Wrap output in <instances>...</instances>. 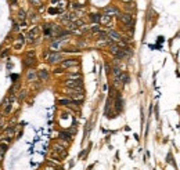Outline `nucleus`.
Masks as SVG:
<instances>
[{
    "label": "nucleus",
    "mask_w": 180,
    "mask_h": 170,
    "mask_svg": "<svg viewBox=\"0 0 180 170\" xmlns=\"http://www.w3.org/2000/svg\"><path fill=\"white\" fill-rule=\"evenodd\" d=\"M10 1V4L11 6H14V4H18V0H8Z\"/></svg>",
    "instance_id": "obj_32"
},
{
    "label": "nucleus",
    "mask_w": 180,
    "mask_h": 170,
    "mask_svg": "<svg viewBox=\"0 0 180 170\" xmlns=\"http://www.w3.org/2000/svg\"><path fill=\"white\" fill-rule=\"evenodd\" d=\"M25 77H26L28 82H35V80H38V73H36V71L32 68V69H28L25 72Z\"/></svg>",
    "instance_id": "obj_12"
},
{
    "label": "nucleus",
    "mask_w": 180,
    "mask_h": 170,
    "mask_svg": "<svg viewBox=\"0 0 180 170\" xmlns=\"http://www.w3.org/2000/svg\"><path fill=\"white\" fill-rule=\"evenodd\" d=\"M64 86L67 89H71V90H83V82H82V79H78V80H69V79H67L64 82Z\"/></svg>",
    "instance_id": "obj_4"
},
{
    "label": "nucleus",
    "mask_w": 180,
    "mask_h": 170,
    "mask_svg": "<svg viewBox=\"0 0 180 170\" xmlns=\"http://www.w3.org/2000/svg\"><path fill=\"white\" fill-rule=\"evenodd\" d=\"M118 19L125 26H129V28H132V25H133V17H132V13H121V14L118 15Z\"/></svg>",
    "instance_id": "obj_5"
},
{
    "label": "nucleus",
    "mask_w": 180,
    "mask_h": 170,
    "mask_svg": "<svg viewBox=\"0 0 180 170\" xmlns=\"http://www.w3.org/2000/svg\"><path fill=\"white\" fill-rule=\"evenodd\" d=\"M104 14H107V15H119L121 14V11H119V8L115 7V6H107V7L104 8Z\"/></svg>",
    "instance_id": "obj_9"
},
{
    "label": "nucleus",
    "mask_w": 180,
    "mask_h": 170,
    "mask_svg": "<svg viewBox=\"0 0 180 170\" xmlns=\"http://www.w3.org/2000/svg\"><path fill=\"white\" fill-rule=\"evenodd\" d=\"M17 19L18 21H21V22H24V21H26L28 19V14H26V11L25 10H18V13H17Z\"/></svg>",
    "instance_id": "obj_15"
},
{
    "label": "nucleus",
    "mask_w": 180,
    "mask_h": 170,
    "mask_svg": "<svg viewBox=\"0 0 180 170\" xmlns=\"http://www.w3.org/2000/svg\"><path fill=\"white\" fill-rule=\"evenodd\" d=\"M72 134H71L68 130L67 132H60L58 133V140H63V141H67V142H69L71 144V141H72Z\"/></svg>",
    "instance_id": "obj_13"
},
{
    "label": "nucleus",
    "mask_w": 180,
    "mask_h": 170,
    "mask_svg": "<svg viewBox=\"0 0 180 170\" xmlns=\"http://www.w3.org/2000/svg\"><path fill=\"white\" fill-rule=\"evenodd\" d=\"M63 60H64V55H63V53H60V51H50L49 55L46 57V62L50 64V65H57V64H60Z\"/></svg>",
    "instance_id": "obj_3"
},
{
    "label": "nucleus",
    "mask_w": 180,
    "mask_h": 170,
    "mask_svg": "<svg viewBox=\"0 0 180 170\" xmlns=\"http://www.w3.org/2000/svg\"><path fill=\"white\" fill-rule=\"evenodd\" d=\"M0 167H1V165H0Z\"/></svg>",
    "instance_id": "obj_35"
},
{
    "label": "nucleus",
    "mask_w": 180,
    "mask_h": 170,
    "mask_svg": "<svg viewBox=\"0 0 180 170\" xmlns=\"http://www.w3.org/2000/svg\"><path fill=\"white\" fill-rule=\"evenodd\" d=\"M71 7L73 8V10H80V8H83V4H79V3H72V4H71Z\"/></svg>",
    "instance_id": "obj_27"
},
{
    "label": "nucleus",
    "mask_w": 180,
    "mask_h": 170,
    "mask_svg": "<svg viewBox=\"0 0 180 170\" xmlns=\"http://www.w3.org/2000/svg\"><path fill=\"white\" fill-rule=\"evenodd\" d=\"M28 19H31V21H36V19H38V14H36V13H31V14L28 15Z\"/></svg>",
    "instance_id": "obj_28"
},
{
    "label": "nucleus",
    "mask_w": 180,
    "mask_h": 170,
    "mask_svg": "<svg viewBox=\"0 0 180 170\" xmlns=\"http://www.w3.org/2000/svg\"><path fill=\"white\" fill-rule=\"evenodd\" d=\"M40 42V28L39 26H33L32 29L28 31V33L25 35V43L31 44V46H35Z\"/></svg>",
    "instance_id": "obj_1"
},
{
    "label": "nucleus",
    "mask_w": 180,
    "mask_h": 170,
    "mask_svg": "<svg viewBox=\"0 0 180 170\" xmlns=\"http://www.w3.org/2000/svg\"><path fill=\"white\" fill-rule=\"evenodd\" d=\"M67 79L69 80H78V79H82V75L79 72H67Z\"/></svg>",
    "instance_id": "obj_16"
},
{
    "label": "nucleus",
    "mask_w": 180,
    "mask_h": 170,
    "mask_svg": "<svg viewBox=\"0 0 180 170\" xmlns=\"http://www.w3.org/2000/svg\"><path fill=\"white\" fill-rule=\"evenodd\" d=\"M119 51H121V47L118 46V43H112V44H110V53L112 55H117Z\"/></svg>",
    "instance_id": "obj_18"
},
{
    "label": "nucleus",
    "mask_w": 180,
    "mask_h": 170,
    "mask_svg": "<svg viewBox=\"0 0 180 170\" xmlns=\"http://www.w3.org/2000/svg\"><path fill=\"white\" fill-rule=\"evenodd\" d=\"M122 1H125V3H132V0H122Z\"/></svg>",
    "instance_id": "obj_34"
},
{
    "label": "nucleus",
    "mask_w": 180,
    "mask_h": 170,
    "mask_svg": "<svg viewBox=\"0 0 180 170\" xmlns=\"http://www.w3.org/2000/svg\"><path fill=\"white\" fill-rule=\"evenodd\" d=\"M72 67H79V60L76 58H65L60 62V68L63 69H69Z\"/></svg>",
    "instance_id": "obj_6"
},
{
    "label": "nucleus",
    "mask_w": 180,
    "mask_h": 170,
    "mask_svg": "<svg viewBox=\"0 0 180 170\" xmlns=\"http://www.w3.org/2000/svg\"><path fill=\"white\" fill-rule=\"evenodd\" d=\"M36 62H38V60H36L35 50H29V51L25 53V57H24V60H22V65L25 69H26V68H28V69H32V68L36 65Z\"/></svg>",
    "instance_id": "obj_2"
},
{
    "label": "nucleus",
    "mask_w": 180,
    "mask_h": 170,
    "mask_svg": "<svg viewBox=\"0 0 180 170\" xmlns=\"http://www.w3.org/2000/svg\"><path fill=\"white\" fill-rule=\"evenodd\" d=\"M25 95H26V91H25V90L18 91V93H17V100H18V101H22L24 98H25Z\"/></svg>",
    "instance_id": "obj_23"
},
{
    "label": "nucleus",
    "mask_w": 180,
    "mask_h": 170,
    "mask_svg": "<svg viewBox=\"0 0 180 170\" xmlns=\"http://www.w3.org/2000/svg\"><path fill=\"white\" fill-rule=\"evenodd\" d=\"M96 35H97V39H98V40H107V39H108L107 31H98Z\"/></svg>",
    "instance_id": "obj_20"
},
{
    "label": "nucleus",
    "mask_w": 180,
    "mask_h": 170,
    "mask_svg": "<svg viewBox=\"0 0 180 170\" xmlns=\"http://www.w3.org/2000/svg\"><path fill=\"white\" fill-rule=\"evenodd\" d=\"M20 28H21V26H20V24L14 22V24H13V29H11V32H13V33H18V32H20Z\"/></svg>",
    "instance_id": "obj_25"
},
{
    "label": "nucleus",
    "mask_w": 180,
    "mask_h": 170,
    "mask_svg": "<svg viewBox=\"0 0 180 170\" xmlns=\"http://www.w3.org/2000/svg\"><path fill=\"white\" fill-rule=\"evenodd\" d=\"M100 15L101 14H89V18L93 24H100Z\"/></svg>",
    "instance_id": "obj_21"
},
{
    "label": "nucleus",
    "mask_w": 180,
    "mask_h": 170,
    "mask_svg": "<svg viewBox=\"0 0 180 170\" xmlns=\"http://www.w3.org/2000/svg\"><path fill=\"white\" fill-rule=\"evenodd\" d=\"M24 44H25V36H24V35H18L16 39V43H14V47L18 50V48H21Z\"/></svg>",
    "instance_id": "obj_14"
},
{
    "label": "nucleus",
    "mask_w": 180,
    "mask_h": 170,
    "mask_svg": "<svg viewBox=\"0 0 180 170\" xmlns=\"http://www.w3.org/2000/svg\"><path fill=\"white\" fill-rule=\"evenodd\" d=\"M118 79L121 80V83H122V85H127V83H129V80H130V79H129V75L125 73V72H122V73H121V76L118 77Z\"/></svg>",
    "instance_id": "obj_19"
},
{
    "label": "nucleus",
    "mask_w": 180,
    "mask_h": 170,
    "mask_svg": "<svg viewBox=\"0 0 180 170\" xmlns=\"http://www.w3.org/2000/svg\"><path fill=\"white\" fill-rule=\"evenodd\" d=\"M36 73H38V80L40 82H47L50 79V72L47 69H39L36 71Z\"/></svg>",
    "instance_id": "obj_8"
},
{
    "label": "nucleus",
    "mask_w": 180,
    "mask_h": 170,
    "mask_svg": "<svg viewBox=\"0 0 180 170\" xmlns=\"http://www.w3.org/2000/svg\"><path fill=\"white\" fill-rule=\"evenodd\" d=\"M8 53H10L8 50H3V51H1V54H0V58H4V57H7Z\"/></svg>",
    "instance_id": "obj_29"
},
{
    "label": "nucleus",
    "mask_w": 180,
    "mask_h": 170,
    "mask_svg": "<svg viewBox=\"0 0 180 170\" xmlns=\"http://www.w3.org/2000/svg\"><path fill=\"white\" fill-rule=\"evenodd\" d=\"M29 3H31L32 6H35V7L42 6V0H29Z\"/></svg>",
    "instance_id": "obj_26"
},
{
    "label": "nucleus",
    "mask_w": 180,
    "mask_h": 170,
    "mask_svg": "<svg viewBox=\"0 0 180 170\" xmlns=\"http://www.w3.org/2000/svg\"><path fill=\"white\" fill-rule=\"evenodd\" d=\"M111 19H112V17L107 15V14H101V15H100V24H101V25H110Z\"/></svg>",
    "instance_id": "obj_17"
},
{
    "label": "nucleus",
    "mask_w": 180,
    "mask_h": 170,
    "mask_svg": "<svg viewBox=\"0 0 180 170\" xmlns=\"http://www.w3.org/2000/svg\"><path fill=\"white\" fill-rule=\"evenodd\" d=\"M54 73H64V69H63V68H55Z\"/></svg>",
    "instance_id": "obj_30"
},
{
    "label": "nucleus",
    "mask_w": 180,
    "mask_h": 170,
    "mask_svg": "<svg viewBox=\"0 0 180 170\" xmlns=\"http://www.w3.org/2000/svg\"><path fill=\"white\" fill-rule=\"evenodd\" d=\"M108 33V39H111L114 43H118V42H121V39H122V36H121V33L117 31H114V29H111V31L107 32Z\"/></svg>",
    "instance_id": "obj_10"
},
{
    "label": "nucleus",
    "mask_w": 180,
    "mask_h": 170,
    "mask_svg": "<svg viewBox=\"0 0 180 170\" xmlns=\"http://www.w3.org/2000/svg\"><path fill=\"white\" fill-rule=\"evenodd\" d=\"M89 31L92 32V33H97L98 31H101V29H100V24H93V25L89 28Z\"/></svg>",
    "instance_id": "obj_22"
},
{
    "label": "nucleus",
    "mask_w": 180,
    "mask_h": 170,
    "mask_svg": "<svg viewBox=\"0 0 180 170\" xmlns=\"http://www.w3.org/2000/svg\"><path fill=\"white\" fill-rule=\"evenodd\" d=\"M111 71H112V73H114V76H115V77H119V76H121V73H122L121 68H118V67H114Z\"/></svg>",
    "instance_id": "obj_24"
},
{
    "label": "nucleus",
    "mask_w": 180,
    "mask_h": 170,
    "mask_svg": "<svg viewBox=\"0 0 180 170\" xmlns=\"http://www.w3.org/2000/svg\"><path fill=\"white\" fill-rule=\"evenodd\" d=\"M11 77H13V80H16V79H18V77H20V76H18V75H17V76H16V75H13V76H11Z\"/></svg>",
    "instance_id": "obj_33"
},
{
    "label": "nucleus",
    "mask_w": 180,
    "mask_h": 170,
    "mask_svg": "<svg viewBox=\"0 0 180 170\" xmlns=\"http://www.w3.org/2000/svg\"><path fill=\"white\" fill-rule=\"evenodd\" d=\"M4 127V118H0V130Z\"/></svg>",
    "instance_id": "obj_31"
},
{
    "label": "nucleus",
    "mask_w": 180,
    "mask_h": 170,
    "mask_svg": "<svg viewBox=\"0 0 180 170\" xmlns=\"http://www.w3.org/2000/svg\"><path fill=\"white\" fill-rule=\"evenodd\" d=\"M8 147H10V144L6 142V141H1V142H0V165L3 162V158L6 156V152H7Z\"/></svg>",
    "instance_id": "obj_11"
},
{
    "label": "nucleus",
    "mask_w": 180,
    "mask_h": 170,
    "mask_svg": "<svg viewBox=\"0 0 180 170\" xmlns=\"http://www.w3.org/2000/svg\"><path fill=\"white\" fill-rule=\"evenodd\" d=\"M42 29H43L44 38L53 40V38H54V35H53V24H43V25H42Z\"/></svg>",
    "instance_id": "obj_7"
}]
</instances>
